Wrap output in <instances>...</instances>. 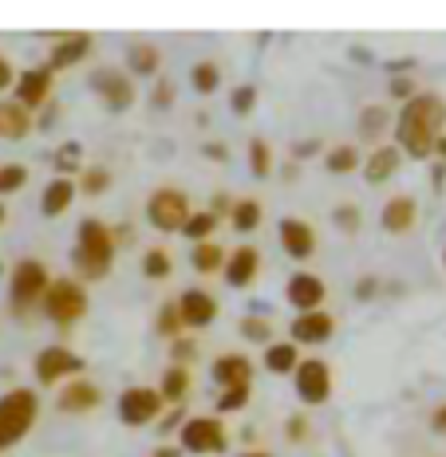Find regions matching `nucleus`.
Masks as SVG:
<instances>
[{
	"mask_svg": "<svg viewBox=\"0 0 446 457\" xmlns=\"http://www.w3.org/2000/svg\"><path fill=\"white\" fill-rule=\"evenodd\" d=\"M289 331H292V343H312V347H316V343H328L332 339V331H336V320L328 316L324 308L320 312H305V316H297L289 323Z\"/></svg>",
	"mask_w": 446,
	"mask_h": 457,
	"instance_id": "f3484780",
	"label": "nucleus"
},
{
	"mask_svg": "<svg viewBox=\"0 0 446 457\" xmlns=\"http://www.w3.org/2000/svg\"><path fill=\"white\" fill-rule=\"evenodd\" d=\"M142 272H147L150 280H166V276L174 272V256L166 249H147V256H142Z\"/></svg>",
	"mask_w": 446,
	"mask_h": 457,
	"instance_id": "72a5a7b5",
	"label": "nucleus"
},
{
	"mask_svg": "<svg viewBox=\"0 0 446 457\" xmlns=\"http://www.w3.org/2000/svg\"><path fill=\"white\" fill-rule=\"evenodd\" d=\"M305 363L300 359V351H297V343H269L265 347V367L273 370V375H297V367Z\"/></svg>",
	"mask_w": 446,
	"mask_h": 457,
	"instance_id": "b1692460",
	"label": "nucleus"
},
{
	"mask_svg": "<svg viewBox=\"0 0 446 457\" xmlns=\"http://www.w3.org/2000/svg\"><path fill=\"white\" fill-rule=\"evenodd\" d=\"M375 288H379L375 276H364V280L356 284V296H359V300H372V296H375Z\"/></svg>",
	"mask_w": 446,
	"mask_h": 457,
	"instance_id": "a18cd8bd",
	"label": "nucleus"
},
{
	"mask_svg": "<svg viewBox=\"0 0 446 457\" xmlns=\"http://www.w3.org/2000/svg\"><path fill=\"white\" fill-rule=\"evenodd\" d=\"M182 418H186V414H182V411H178V406H174V411H170V414L163 418V430H166V434H170V430H182V426H186Z\"/></svg>",
	"mask_w": 446,
	"mask_h": 457,
	"instance_id": "09e8293b",
	"label": "nucleus"
},
{
	"mask_svg": "<svg viewBox=\"0 0 446 457\" xmlns=\"http://www.w3.org/2000/svg\"><path fill=\"white\" fill-rule=\"evenodd\" d=\"M99 403H103V390L95 383H88L83 375L72 378V383H63V390H60V411L63 414H88Z\"/></svg>",
	"mask_w": 446,
	"mask_h": 457,
	"instance_id": "a211bd4d",
	"label": "nucleus"
},
{
	"mask_svg": "<svg viewBox=\"0 0 446 457\" xmlns=\"http://www.w3.org/2000/svg\"><path fill=\"white\" fill-rule=\"evenodd\" d=\"M324 166H328V174H336V178L352 174V170H359V150L356 146H332L324 154Z\"/></svg>",
	"mask_w": 446,
	"mask_h": 457,
	"instance_id": "c756f323",
	"label": "nucleus"
},
{
	"mask_svg": "<svg viewBox=\"0 0 446 457\" xmlns=\"http://www.w3.org/2000/svg\"><path fill=\"white\" fill-rule=\"evenodd\" d=\"M249 395H253V386H237V390H222L217 395V411L222 414H230V411H241L245 403H249Z\"/></svg>",
	"mask_w": 446,
	"mask_h": 457,
	"instance_id": "ea45409f",
	"label": "nucleus"
},
{
	"mask_svg": "<svg viewBox=\"0 0 446 457\" xmlns=\"http://www.w3.org/2000/svg\"><path fill=\"white\" fill-rule=\"evenodd\" d=\"M332 217H336V225L344 228V233H356V228H359V209L356 205H340Z\"/></svg>",
	"mask_w": 446,
	"mask_h": 457,
	"instance_id": "c03bdc74",
	"label": "nucleus"
},
{
	"mask_svg": "<svg viewBox=\"0 0 446 457\" xmlns=\"http://www.w3.org/2000/svg\"><path fill=\"white\" fill-rule=\"evenodd\" d=\"M158 63H163V55H158V47H155V44L139 40V44H130V47H127V68L135 71V75H155V71H158Z\"/></svg>",
	"mask_w": 446,
	"mask_h": 457,
	"instance_id": "bb28decb",
	"label": "nucleus"
},
{
	"mask_svg": "<svg viewBox=\"0 0 446 457\" xmlns=\"http://www.w3.org/2000/svg\"><path fill=\"white\" fill-rule=\"evenodd\" d=\"M91 91L99 95L111 111H127L130 103H135V87H130V79L122 71H111V68L91 75Z\"/></svg>",
	"mask_w": 446,
	"mask_h": 457,
	"instance_id": "f8f14e48",
	"label": "nucleus"
},
{
	"mask_svg": "<svg viewBox=\"0 0 446 457\" xmlns=\"http://www.w3.org/2000/svg\"><path fill=\"white\" fill-rule=\"evenodd\" d=\"M170 99H174V87H170V83L163 79V83L155 87V107H170Z\"/></svg>",
	"mask_w": 446,
	"mask_h": 457,
	"instance_id": "de8ad7c7",
	"label": "nucleus"
},
{
	"mask_svg": "<svg viewBox=\"0 0 446 457\" xmlns=\"http://www.w3.org/2000/svg\"><path fill=\"white\" fill-rule=\"evenodd\" d=\"M442 261H446V253H442Z\"/></svg>",
	"mask_w": 446,
	"mask_h": 457,
	"instance_id": "680f3d73",
	"label": "nucleus"
},
{
	"mask_svg": "<svg viewBox=\"0 0 446 457\" xmlns=\"http://www.w3.org/2000/svg\"><path fill=\"white\" fill-rule=\"evenodd\" d=\"M446 127V103L439 95L423 91L415 99H407L400 114H395V146L411 158H426L434 154V142L442 138Z\"/></svg>",
	"mask_w": 446,
	"mask_h": 457,
	"instance_id": "f257e3e1",
	"label": "nucleus"
},
{
	"mask_svg": "<svg viewBox=\"0 0 446 457\" xmlns=\"http://www.w3.org/2000/svg\"><path fill=\"white\" fill-rule=\"evenodd\" d=\"M36 418H40V398H36V390H28V386L8 390V395L0 398V453L21 442L36 426Z\"/></svg>",
	"mask_w": 446,
	"mask_h": 457,
	"instance_id": "7ed1b4c3",
	"label": "nucleus"
},
{
	"mask_svg": "<svg viewBox=\"0 0 446 457\" xmlns=\"http://www.w3.org/2000/svg\"><path fill=\"white\" fill-rule=\"evenodd\" d=\"M107 186H111V174H107V170H103V166H88V170H83L80 189H83V194H88V197L103 194V189H107Z\"/></svg>",
	"mask_w": 446,
	"mask_h": 457,
	"instance_id": "4c0bfd02",
	"label": "nucleus"
},
{
	"mask_svg": "<svg viewBox=\"0 0 446 457\" xmlns=\"http://www.w3.org/2000/svg\"><path fill=\"white\" fill-rule=\"evenodd\" d=\"M305 434H308V422H305V418H292V422H289V437H292V442H300Z\"/></svg>",
	"mask_w": 446,
	"mask_h": 457,
	"instance_id": "8fccbe9b",
	"label": "nucleus"
},
{
	"mask_svg": "<svg viewBox=\"0 0 446 457\" xmlns=\"http://www.w3.org/2000/svg\"><path fill=\"white\" fill-rule=\"evenodd\" d=\"M292 383H297V398L305 406H324L332 398V370L324 359H305L292 375Z\"/></svg>",
	"mask_w": 446,
	"mask_h": 457,
	"instance_id": "1a4fd4ad",
	"label": "nucleus"
},
{
	"mask_svg": "<svg viewBox=\"0 0 446 457\" xmlns=\"http://www.w3.org/2000/svg\"><path fill=\"white\" fill-rule=\"evenodd\" d=\"M324 296H328V284L320 280L316 272H297V276H289V284H284V300H289L300 316H305V312H320Z\"/></svg>",
	"mask_w": 446,
	"mask_h": 457,
	"instance_id": "9b49d317",
	"label": "nucleus"
},
{
	"mask_svg": "<svg viewBox=\"0 0 446 457\" xmlns=\"http://www.w3.org/2000/svg\"><path fill=\"white\" fill-rule=\"evenodd\" d=\"M28 130H32V111L21 107L16 99H8V103H0V138H8V142H21Z\"/></svg>",
	"mask_w": 446,
	"mask_h": 457,
	"instance_id": "5701e85b",
	"label": "nucleus"
},
{
	"mask_svg": "<svg viewBox=\"0 0 446 457\" xmlns=\"http://www.w3.org/2000/svg\"><path fill=\"white\" fill-rule=\"evenodd\" d=\"M225 261H230V253H225L222 245H214V241L194 245V253H189V264H194V272H202V276L225 272Z\"/></svg>",
	"mask_w": 446,
	"mask_h": 457,
	"instance_id": "393cba45",
	"label": "nucleus"
},
{
	"mask_svg": "<svg viewBox=\"0 0 446 457\" xmlns=\"http://www.w3.org/2000/svg\"><path fill=\"white\" fill-rule=\"evenodd\" d=\"M182 450L189 453H222L230 450V430L222 418H186V426L178 430Z\"/></svg>",
	"mask_w": 446,
	"mask_h": 457,
	"instance_id": "0eeeda50",
	"label": "nucleus"
},
{
	"mask_svg": "<svg viewBox=\"0 0 446 457\" xmlns=\"http://www.w3.org/2000/svg\"><path fill=\"white\" fill-rule=\"evenodd\" d=\"M55 170H60V178H68V174H75V170H83L80 166V146H75V142H68V146L55 154Z\"/></svg>",
	"mask_w": 446,
	"mask_h": 457,
	"instance_id": "79ce46f5",
	"label": "nucleus"
},
{
	"mask_svg": "<svg viewBox=\"0 0 446 457\" xmlns=\"http://www.w3.org/2000/svg\"><path fill=\"white\" fill-rule=\"evenodd\" d=\"M189 367H170L166 375H163V386H158V395H163V403H182V398L189 395Z\"/></svg>",
	"mask_w": 446,
	"mask_h": 457,
	"instance_id": "cd10ccee",
	"label": "nucleus"
},
{
	"mask_svg": "<svg viewBox=\"0 0 446 457\" xmlns=\"http://www.w3.org/2000/svg\"><path fill=\"white\" fill-rule=\"evenodd\" d=\"M383 127H387V111H383V107H367L364 119H359V135H364L367 142H375Z\"/></svg>",
	"mask_w": 446,
	"mask_h": 457,
	"instance_id": "58836bf2",
	"label": "nucleus"
},
{
	"mask_svg": "<svg viewBox=\"0 0 446 457\" xmlns=\"http://www.w3.org/2000/svg\"><path fill=\"white\" fill-rule=\"evenodd\" d=\"M155 457H178V450H170V445H163V450H155Z\"/></svg>",
	"mask_w": 446,
	"mask_h": 457,
	"instance_id": "13d9d810",
	"label": "nucleus"
},
{
	"mask_svg": "<svg viewBox=\"0 0 446 457\" xmlns=\"http://www.w3.org/2000/svg\"><path fill=\"white\" fill-rule=\"evenodd\" d=\"M391 95H395V99H415V95H411V83H407V79H395V83H391Z\"/></svg>",
	"mask_w": 446,
	"mask_h": 457,
	"instance_id": "3c124183",
	"label": "nucleus"
},
{
	"mask_svg": "<svg viewBox=\"0 0 446 457\" xmlns=\"http://www.w3.org/2000/svg\"><path fill=\"white\" fill-rule=\"evenodd\" d=\"M189 197L182 189H155L147 202V221L158 228V233H182L189 221Z\"/></svg>",
	"mask_w": 446,
	"mask_h": 457,
	"instance_id": "423d86ee",
	"label": "nucleus"
},
{
	"mask_svg": "<svg viewBox=\"0 0 446 457\" xmlns=\"http://www.w3.org/2000/svg\"><path fill=\"white\" fill-rule=\"evenodd\" d=\"M214 228H217V217L210 213V209H202V213H189V221H186L182 233H186L194 245H206V241L214 237Z\"/></svg>",
	"mask_w": 446,
	"mask_h": 457,
	"instance_id": "2f4dec72",
	"label": "nucleus"
},
{
	"mask_svg": "<svg viewBox=\"0 0 446 457\" xmlns=\"http://www.w3.org/2000/svg\"><path fill=\"white\" fill-rule=\"evenodd\" d=\"M44 312H47V320L60 323V328L80 323L83 316H88V292H83V280H72V276L52 280V288H47V296H44Z\"/></svg>",
	"mask_w": 446,
	"mask_h": 457,
	"instance_id": "39448f33",
	"label": "nucleus"
},
{
	"mask_svg": "<svg viewBox=\"0 0 446 457\" xmlns=\"http://www.w3.org/2000/svg\"><path fill=\"white\" fill-rule=\"evenodd\" d=\"M52 79H55L52 68H28V71H21V75H16V103L28 107V111L44 107L47 95H52Z\"/></svg>",
	"mask_w": 446,
	"mask_h": 457,
	"instance_id": "ddd939ff",
	"label": "nucleus"
},
{
	"mask_svg": "<svg viewBox=\"0 0 446 457\" xmlns=\"http://www.w3.org/2000/svg\"><path fill=\"white\" fill-rule=\"evenodd\" d=\"M163 414V395L155 386H127L119 395V422L122 426H150Z\"/></svg>",
	"mask_w": 446,
	"mask_h": 457,
	"instance_id": "6e6552de",
	"label": "nucleus"
},
{
	"mask_svg": "<svg viewBox=\"0 0 446 457\" xmlns=\"http://www.w3.org/2000/svg\"><path fill=\"white\" fill-rule=\"evenodd\" d=\"M415 221H419V205H415V197L400 194L383 205V228L387 233H411Z\"/></svg>",
	"mask_w": 446,
	"mask_h": 457,
	"instance_id": "412c9836",
	"label": "nucleus"
},
{
	"mask_svg": "<svg viewBox=\"0 0 446 457\" xmlns=\"http://www.w3.org/2000/svg\"><path fill=\"white\" fill-rule=\"evenodd\" d=\"M400 162H403V150L400 146H375L372 158H367V166H364V178L372 186H383L387 178H395Z\"/></svg>",
	"mask_w": 446,
	"mask_h": 457,
	"instance_id": "4be33fe9",
	"label": "nucleus"
},
{
	"mask_svg": "<svg viewBox=\"0 0 446 457\" xmlns=\"http://www.w3.org/2000/svg\"><path fill=\"white\" fill-rule=\"evenodd\" d=\"M28 182V170L16 166V162H8V166H0V197L4 194H16V189H24Z\"/></svg>",
	"mask_w": 446,
	"mask_h": 457,
	"instance_id": "e433bc0d",
	"label": "nucleus"
},
{
	"mask_svg": "<svg viewBox=\"0 0 446 457\" xmlns=\"http://www.w3.org/2000/svg\"><path fill=\"white\" fill-rule=\"evenodd\" d=\"M155 328H158V336H166V339H182V328H186V323H182V312H178V300L158 308Z\"/></svg>",
	"mask_w": 446,
	"mask_h": 457,
	"instance_id": "7c9ffc66",
	"label": "nucleus"
},
{
	"mask_svg": "<svg viewBox=\"0 0 446 457\" xmlns=\"http://www.w3.org/2000/svg\"><path fill=\"white\" fill-rule=\"evenodd\" d=\"M237 331H241V336L249 339V343H265V347H269V343H277V339H273V323L261 320V316H245Z\"/></svg>",
	"mask_w": 446,
	"mask_h": 457,
	"instance_id": "c9c22d12",
	"label": "nucleus"
},
{
	"mask_svg": "<svg viewBox=\"0 0 446 457\" xmlns=\"http://www.w3.org/2000/svg\"><path fill=\"white\" fill-rule=\"evenodd\" d=\"M8 83H13V63H8L4 55H0V91H4Z\"/></svg>",
	"mask_w": 446,
	"mask_h": 457,
	"instance_id": "603ef678",
	"label": "nucleus"
},
{
	"mask_svg": "<svg viewBox=\"0 0 446 457\" xmlns=\"http://www.w3.org/2000/svg\"><path fill=\"white\" fill-rule=\"evenodd\" d=\"M72 202H75V182H72V178H55V182L44 189L40 209H44V217H60Z\"/></svg>",
	"mask_w": 446,
	"mask_h": 457,
	"instance_id": "a878e982",
	"label": "nucleus"
},
{
	"mask_svg": "<svg viewBox=\"0 0 446 457\" xmlns=\"http://www.w3.org/2000/svg\"><path fill=\"white\" fill-rule=\"evenodd\" d=\"M0 272H4V269H0Z\"/></svg>",
	"mask_w": 446,
	"mask_h": 457,
	"instance_id": "e2e57ef3",
	"label": "nucleus"
},
{
	"mask_svg": "<svg viewBox=\"0 0 446 457\" xmlns=\"http://www.w3.org/2000/svg\"><path fill=\"white\" fill-rule=\"evenodd\" d=\"M233 205H237V202H230V197H225V194H214L210 213H214V217H217V213H230V217H233Z\"/></svg>",
	"mask_w": 446,
	"mask_h": 457,
	"instance_id": "49530a36",
	"label": "nucleus"
},
{
	"mask_svg": "<svg viewBox=\"0 0 446 457\" xmlns=\"http://www.w3.org/2000/svg\"><path fill=\"white\" fill-rule=\"evenodd\" d=\"M241 457H269V453H241Z\"/></svg>",
	"mask_w": 446,
	"mask_h": 457,
	"instance_id": "052dcab7",
	"label": "nucleus"
},
{
	"mask_svg": "<svg viewBox=\"0 0 446 457\" xmlns=\"http://www.w3.org/2000/svg\"><path fill=\"white\" fill-rule=\"evenodd\" d=\"M230 107H233V114H249L257 107V87H253V83H241V87L230 95Z\"/></svg>",
	"mask_w": 446,
	"mask_h": 457,
	"instance_id": "a19ab883",
	"label": "nucleus"
},
{
	"mask_svg": "<svg viewBox=\"0 0 446 457\" xmlns=\"http://www.w3.org/2000/svg\"><path fill=\"white\" fill-rule=\"evenodd\" d=\"M281 249L292 256V261H308L316 253V228L300 217H284L281 221Z\"/></svg>",
	"mask_w": 446,
	"mask_h": 457,
	"instance_id": "4468645a",
	"label": "nucleus"
},
{
	"mask_svg": "<svg viewBox=\"0 0 446 457\" xmlns=\"http://www.w3.org/2000/svg\"><path fill=\"white\" fill-rule=\"evenodd\" d=\"M257 272H261V253L253 249V245L233 249L230 261H225V284H230V288H253Z\"/></svg>",
	"mask_w": 446,
	"mask_h": 457,
	"instance_id": "dca6fc26",
	"label": "nucleus"
},
{
	"mask_svg": "<svg viewBox=\"0 0 446 457\" xmlns=\"http://www.w3.org/2000/svg\"><path fill=\"white\" fill-rule=\"evenodd\" d=\"M4 217H8V213H4V205H0V225H4Z\"/></svg>",
	"mask_w": 446,
	"mask_h": 457,
	"instance_id": "bf43d9fd",
	"label": "nucleus"
},
{
	"mask_svg": "<svg viewBox=\"0 0 446 457\" xmlns=\"http://www.w3.org/2000/svg\"><path fill=\"white\" fill-rule=\"evenodd\" d=\"M170 355H174V363H178V367L194 363V355H198V343H194V339H174V343H170Z\"/></svg>",
	"mask_w": 446,
	"mask_h": 457,
	"instance_id": "37998d69",
	"label": "nucleus"
},
{
	"mask_svg": "<svg viewBox=\"0 0 446 457\" xmlns=\"http://www.w3.org/2000/svg\"><path fill=\"white\" fill-rule=\"evenodd\" d=\"M88 52H91V36L88 32H68V36H60V40H55L52 55H47V68H52V71L75 68V63H80Z\"/></svg>",
	"mask_w": 446,
	"mask_h": 457,
	"instance_id": "aec40b11",
	"label": "nucleus"
},
{
	"mask_svg": "<svg viewBox=\"0 0 446 457\" xmlns=\"http://www.w3.org/2000/svg\"><path fill=\"white\" fill-rule=\"evenodd\" d=\"M83 375V359L72 355L68 347H44L36 355V378L40 386H55L60 378H80Z\"/></svg>",
	"mask_w": 446,
	"mask_h": 457,
	"instance_id": "9d476101",
	"label": "nucleus"
},
{
	"mask_svg": "<svg viewBox=\"0 0 446 457\" xmlns=\"http://www.w3.org/2000/svg\"><path fill=\"white\" fill-rule=\"evenodd\" d=\"M189 83H194V91H198V95H214V91H217V83H222V71H217V63H214V60H202L194 71H189Z\"/></svg>",
	"mask_w": 446,
	"mask_h": 457,
	"instance_id": "473e14b6",
	"label": "nucleus"
},
{
	"mask_svg": "<svg viewBox=\"0 0 446 457\" xmlns=\"http://www.w3.org/2000/svg\"><path fill=\"white\" fill-rule=\"evenodd\" d=\"M261 217H265V209H261V202H253V197H241V202L233 205V228L237 233H253V228L261 225Z\"/></svg>",
	"mask_w": 446,
	"mask_h": 457,
	"instance_id": "c85d7f7f",
	"label": "nucleus"
},
{
	"mask_svg": "<svg viewBox=\"0 0 446 457\" xmlns=\"http://www.w3.org/2000/svg\"><path fill=\"white\" fill-rule=\"evenodd\" d=\"M8 300H13V312L16 316H28V312L36 308V303H40L44 308V296H47V288H52V276H47V269L40 261H32V256H28V261H21L13 269V280H8Z\"/></svg>",
	"mask_w": 446,
	"mask_h": 457,
	"instance_id": "20e7f679",
	"label": "nucleus"
},
{
	"mask_svg": "<svg viewBox=\"0 0 446 457\" xmlns=\"http://www.w3.org/2000/svg\"><path fill=\"white\" fill-rule=\"evenodd\" d=\"M135 241V233H130V225H119L115 228V245H130Z\"/></svg>",
	"mask_w": 446,
	"mask_h": 457,
	"instance_id": "864d4df0",
	"label": "nucleus"
},
{
	"mask_svg": "<svg viewBox=\"0 0 446 457\" xmlns=\"http://www.w3.org/2000/svg\"><path fill=\"white\" fill-rule=\"evenodd\" d=\"M178 312H182L186 328H210L217 320V300L206 288H186L182 296H178Z\"/></svg>",
	"mask_w": 446,
	"mask_h": 457,
	"instance_id": "2eb2a0df",
	"label": "nucleus"
},
{
	"mask_svg": "<svg viewBox=\"0 0 446 457\" xmlns=\"http://www.w3.org/2000/svg\"><path fill=\"white\" fill-rule=\"evenodd\" d=\"M72 261L80 280H103L111 272V261H115V233H111V225H103L99 217H83Z\"/></svg>",
	"mask_w": 446,
	"mask_h": 457,
	"instance_id": "f03ea898",
	"label": "nucleus"
},
{
	"mask_svg": "<svg viewBox=\"0 0 446 457\" xmlns=\"http://www.w3.org/2000/svg\"><path fill=\"white\" fill-rule=\"evenodd\" d=\"M434 430H439V434H446V403L439 406V411H434Z\"/></svg>",
	"mask_w": 446,
	"mask_h": 457,
	"instance_id": "5fc2aeb1",
	"label": "nucleus"
},
{
	"mask_svg": "<svg viewBox=\"0 0 446 457\" xmlns=\"http://www.w3.org/2000/svg\"><path fill=\"white\" fill-rule=\"evenodd\" d=\"M434 154H439V158H442V166H446V135H442L439 142H434Z\"/></svg>",
	"mask_w": 446,
	"mask_h": 457,
	"instance_id": "4d7b16f0",
	"label": "nucleus"
},
{
	"mask_svg": "<svg viewBox=\"0 0 446 457\" xmlns=\"http://www.w3.org/2000/svg\"><path fill=\"white\" fill-rule=\"evenodd\" d=\"M249 170L257 178H269L273 174V150H269V142H265V138H253L249 142Z\"/></svg>",
	"mask_w": 446,
	"mask_h": 457,
	"instance_id": "f704fd0d",
	"label": "nucleus"
},
{
	"mask_svg": "<svg viewBox=\"0 0 446 457\" xmlns=\"http://www.w3.org/2000/svg\"><path fill=\"white\" fill-rule=\"evenodd\" d=\"M206 154H210V158H230V150H225V146H217V142H210V146H206Z\"/></svg>",
	"mask_w": 446,
	"mask_h": 457,
	"instance_id": "6e6d98bb",
	"label": "nucleus"
},
{
	"mask_svg": "<svg viewBox=\"0 0 446 457\" xmlns=\"http://www.w3.org/2000/svg\"><path fill=\"white\" fill-rule=\"evenodd\" d=\"M214 383L222 390H237V386H253V363L245 355H222L210 367Z\"/></svg>",
	"mask_w": 446,
	"mask_h": 457,
	"instance_id": "6ab92c4d",
	"label": "nucleus"
}]
</instances>
